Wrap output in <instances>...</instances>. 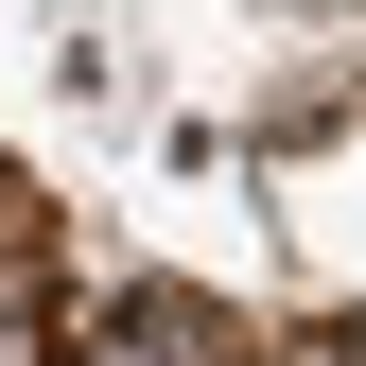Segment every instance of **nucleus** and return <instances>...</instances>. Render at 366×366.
Wrapping results in <instances>:
<instances>
[{
  "label": "nucleus",
  "instance_id": "nucleus-1",
  "mask_svg": "<svg viewBox=\"0 0 366 366\" xmlns=\"http://www.w3.org/2000/svg\"><path fill=\"white\" fill-rule=\"evenodd\" d=\"M70 366H227V332H209V314H174V297H122V314H87V332H70Z\"/></svg>",
  "mask_w": 366,
  "mask_h": 366
}]
</instances>
